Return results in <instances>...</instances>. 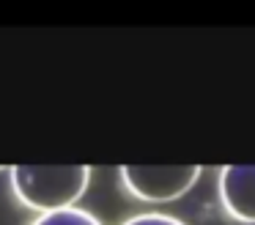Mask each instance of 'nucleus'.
<instances>
[{"label":"nucleus","mask_w":255,"mask_h":225,"mask_svg":"<svg viewBox=\"0 0 255 225\" xmlns=\"http://www.w3.org/2000/svg\"><path fill=\"white\" fill-rule=\"evenodd\" d=\"M30 225H102V223L91 212L72 206V209H61V212L41 214V217H36Z\"/></svg>","instance_id":"4"},{"label":"nucleus","mask_w":255,"mask_h":225,"mask_svg":"<svg viewBox=\"0 0 255 225\" xmlns=\"http://www.w3.org/2000/svg\"><path fill=\"white\" fill-rule=\"evenodd\" d=\"M198 165H124L121 181L134 198L148 203H167L187 195L198 181Z\"/></svg>","instance_id":"2"},{"label":"nucleus","mask_w":255,"mask_h":225,"mask_svg":"<svg viewBox=\"0 0 255 225\" xmlns=\"http://www.w3.org/2000/svg\"><path fill=\"white\" fill-rule=\"evenodd\" d=\"M121 225H187L184 220L170 217V214H159V212H145V214H134V217L124 220Z\"/></svg>","instance_id":"5"},{"label":"nucleus","mask_w":255,"mask_h":225,"mask_svg":"<svg viewBox=\"0 0 255 225\" xmlns=\"http://www.w3.org/2000/svg\"><path fill=\"white\" fill-rule=\"evenodd\" d=\"M222 209L239 223H255V165H225L220 170Z\"/></svg>","instance_id":"3"},{"label":"nucleus","mask_w":255,"mask_h":225,"mask_svg":"<svg viewBox=\"0 0 255 225\" xmlns=\"http://www.w3.org/2000/svg\"><path fill=\"white\" fill-rule=\"evenodd\" d=\"M11 190L28 209L47 214L72 209L91 181L88 165H14L8 168Z\"/></svg>","instance_id":"1"}]
</instances>
